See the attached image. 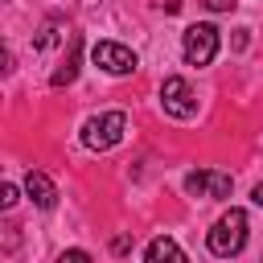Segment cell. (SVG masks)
<instances>
[{
    "label": "cell",
    "mask_w": 263,
    "mask_h": 263,
    "mask_svg": "<svg viewBox=\"0 0 263 263\" xmlns=\"http://www.w3.org/2000/svg\"><path fill=\"white\" fill-rule=\"evenodd\" d=\"M90 62H95L99 70L115 74V78H123V74H136V66H140V58H136L127 45H119V41H99V45L90 49Z\"/></svg>",
    "instance_id": "obj_4"
},
{
    "label": "cell",
    "mask_w": 263,
    "mask_h": 263,
    "mask_svg": "<svg viewBox=\"0 0 263 263\" xmlns=\"http://www.w3.org/2000/svg\"><path fill=\"white\" fill-rule=\"evenodd\" d=\"M58 263H90V255H86L82 247H70V251H62V255H58Z\"/></svg>",
    "instance_id": "obj_13"
},
{
    "label": "cell",
    "mask_w": 263,
    "mask_h": 263,
    "mask_svg": "<svg viewBox=\"0 0 263 263\" xmlns=\"http://www.w3.org/2000/svg\"><path fill=\"white\" fill-rule=\"evenodd\" d=\"M218 29L214 25H189L185 29V37H181V53H185V62L189 66H210L214 62V53H218Z\"/></svg>",
    "instance_id": "obj_3"
},
{
    "label": "cell",
    "mask_w": 263,
    "mask_h": 263,
    "mask_svg": "<svg viewBox=\"0 0 263 263\" xmlns=\"http://www.w3.org/2000/svg\"><path fill=\"white\" fill-rule=\"evenodd\" d=\"M25 193L33 197L37 210H53V205H58V185H53L41 168H29V177H25Z\"/></svg>",
    "instance_id": "obj_6"
},
{
    "label": "cell",
    "mask_w": 263,
    "mask_h": 263,
    "mask_svg": "<svg viewBox=\"0 0 263 263\" xmlns=\"http://www.w3.org/2000/svg\"><path fill=\"white\" fill-rule=\"evenodd\" d=\"M205 189H210V173H205V168H197V173H189V177H185V193L205 197Z\"/></svg>",
    "instance_id": "obj_10"
},
{
    "label": "cell",
    "mask_w": 263,
    "mask_h": 263,
    "mask_svg": "<svg viewBox=\"0 0 263 263\" xmlns=\"http://www.w3.org/2000/svg\"><path fill=\"white\" fill-rule=\"evenodd\" d=\"M251 201H255V205H263V181L255 185V193H251Z\"/></svg>",
    "instance_id": "obj_16"
},
{
    "label": "cell",
    "mask_w": 263,
    "mask_h": 263,
    "mask_svg": "<svg viewBox=\"0 0 263 263\" xmlns=\"http://www.w3.org/2000/svg\"><path fill=\"white\" fill-rule=\"evenodd\" d=\"M205 247H210V255H218V259H234V255L247 247V210H234V205H230V210L210 226Z\"/></svg>",
    "instance_id": "obj_1"
},
{
    "label": "cell",
    "mask_w": 263,
    "mask_h": 263,
    "mask_svg": "<svg viewBox=\"0 0 263 263\" xmlns=\"http://www.w3.org/2000/svg\"><path fill=\"white\" fill-rule=\"evenodd\" d=\"M123 132H127V115L123 111H103V115H90L82 123V144L90 152H107L123 140Z\"/></svg>",
    "instance_id": "obj_2"
},
{
    "label": "cell",
    "mask_w": 263,
    "mask_h": 263,
    "mask_svg": "<svg viewBox=\"0 0 263 263\" xmlns=\"http://www.w3.org/2000/svg\"><path fill=\"white\" fill-rule=\"evenodd\" d=\"M58 41H62V33H58V21H45V25H41V33L33 37V45H37V49H49V45H58Z\"/></svg>",
    "instance_id": "obj_9"
},
{
    "label": "cell",
    "mask_w": 263,
    "mask_h": 263,
    "mask_svg": "<svg viewBox=\"0 0 263 263\" xmlns=\"http://www.w3.org/2000/svg\"><path fill=\"white\" fill-rule=\"evenodd\" d=\"M160 107H164L173 119H193V115H197V99H193L189 82L177 78V74L160 82Z\"/></svg>",
    "instance_id": "obj_5"
},
{
    "label": "cell",
    "mask_w": 263,
    "mask_h": 263,
    "mask_svg": "<svg viewBox=\"0 0 263 263\" xmlns=\"http://www.w3.org/2000/svg\"><path fill=\"white\" fill-rule=\"evenodd\" d=\"M16 201H21V189H16L12 181H4V185H0V205H4V210H12Z\"/></svg>",
    "instance_id": "obj_12"
},
{
    "label": "cell",
    "mask_w": 263,
    "mask_h": 263,
    "mask_svg": "<svg viewBox=\"0 0 263 263\" xmlns=\"http://www.w3.org/2000/svg\"><path fill=\"white\" fill-rule=\"evenodd\" d=\"M111 251H115V255H127V251H132V238H127V234H119V238L111 242Z\"/></svg>",
    "instance_id": "obj_15"
},
{
    "label": "cell",
    "mask_w": 263,
    "mask_h": 263,
    "mask_svg": "<svg viewBox=\"0 0 263 263\" xmlns=\"http://www.w3.org/2000/svg\"><path fill=\"white\" fill-rule=\"evenodd\" d=\"M205 197H230V173H210V189H205Z\"/></svg>",
    "instance_id": "obj_11"
},
{
    "label": "cell",
    "mask_w": 263,
    "mask_h": 263,
    "mask_svg": "<svg viewBox=\"0 0 263 263\" xmlns=\"http://www.w3.org/2000/svg\"><path fill=\"white\" fill-rule=\"evenodd\" d=\"M201 4H205L210 12H234V4H238V0H201Z\"/></svg>",
    "instance_id": "obj_14"
},
{
    "label": "cell",
    "mask_w": 263,
    "mask_h": 263,
    "mask_svg": "<svg viewBox=\"0 0 263 263\" xmlns=\"http://www.w3.org/2000/svg\"><path fill=\"white\" fill-rule=\"evenodd\" d=\"M144 263H185V251L177 247V238L160 234V238H152V242H148V251H144Z\"/></svg>",
    "instance_id": "obj_8"
},
{
    "label": "cell",
    "mask_w": 263,
    "mask_h": 263,
    "mask_svg": "<svg viewBox=\"0 0 263 263\" xmlns=\"http://www.w3.org/2000/svg\"><path fill=\"white\" fill-rule=\"evenodd\" d=\"M78 62H82V37H78V33H70V49H66V62L53 70L49 86H70V82L78 78Z\"/></svg>",
    "instance_id": "obj_7"
}]
</instances>
